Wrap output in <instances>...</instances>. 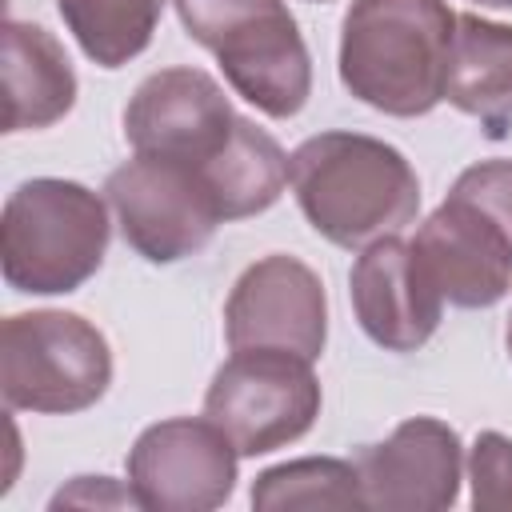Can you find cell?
<instances>
[{"label":"cell","mask_w":512,"mask_h":512,"mask_svg":"<svg viewBox=\"0 0 512 512\" xmlns=\"http://www.w3.org/2000/svg\"><path fill=\"white\" fill-rule=\"evenodd\" d=\"M448 196L480 208L512 244V160H480L464 168Z\"/></svg>","instance_id":"ffe728a7"},{"label":"cell","mask_w":512,"mask_h":512,"mask_svg":"<svg viewBox=\"0 0 512 512\" xmlns=\"http://www.w3.org/2000/svg\"><path fill=\"white\" fill-rule=\"evenodd\" d=\"M4 132H32L64 120L76 104V72L60 40L24 20L4 24Z\"/></svg>","instance_id":"9a60e30c"},{"label":"cell","mask_w":512,"mask_h":512,"mask_svg":"<svg viewBox=\"0 0 512 512\" xmlns=\"http://www.w3.org/2000/svg\"><path fill=\"white\" fill-rule=\"evenodd\" d=\"M204 416L236 444L240 456H264L300 440L320 416V380L312 360L248 348L232 352L204 396Z\"/></svg>","instance_id":"8992f818"},{"label":"cell","mask_w":512,"mask_h":512,"mask_svg":"<svg viewBox=\"0 0 512 512\" xmlns=\"http://www.w3.org/2000/svg\"><path fill=\"white\" fill-rule=\"evenodd\" d=\"M472 4H488V8H512V0H472Z\"/></svg>","instance_id":"7402d4cb"},{"label":"cell","mask_w":512,"mask_h":512,"mask_svg":"<svg viewBox=\"0 0 512 512\" xmlns=\"http://www.w3.org/2000/svg\"><path fill=\"white\" fill-rule=\"evenodd\" d=\"M308 4H332V0H308Z\"/></svg>","instance_id":"cb8c5ba5"},{"label":"cell","mask_w":512,"mask_h":512,"mask_svg":"<svg viewBox=\"0 0 512 512\" xmlns=\"http://www.w3.org/2000/svg\"><path fill=\"white\" fill-rule=\"evenodd\" d=\"M176 16L252 108L292 120L308 104L312 56L284 0H176Z\"/></svg>","instance_id":"277c9868"},{"label":"cell","mask_w":512,"mask_h":512,"mask_svg":"<svg viewBox=\"0 0 512 512\" xmlns=\"http://www.w3.org/2000/svg\"><path fill=\"white\" fill-rule=\"evenodd\" d=\"M472 508L512 512V440L504 432H480L468 452Z\"/></svg>","instance_id":"d6986e66"},{"label":"cell","mask_w":512,"mask_h":512,"mask_svg":"<svg viewBox=\"0 0 512 512\" xmlns=\"http://www.w3.org/2000/svg\"><path fill=\"white\" fill-rule=\"evenodd\" d=\"M112 384L104 332L60 308L16 312L0 328V392L12 412L68 416L92 408Z\"/></svg>","instance_id":"5b68a950"},{"label":"cell","mask_w":512,"mask_h":512,"mask_svg":"<svg viewBox=\"0 0 512 512\" xmlns=\"http://www.w3.org/2000/svg\"><path fill=\"white\" fill-rule=\"evenodd\" d=\"M508 356H512V316H508Z\"/></svg>","instance_id":"603a6c76"},{"label":"cell","mask_w":512,"mask_h":512,"mask_svg":"<svg viewBox=\"0 0 512 512\" xmlns=\"http://www.w3.org/2000/svg\"><path fill=\"white\" fill-rule=\"evenodd\" d=\"M240 116L224 88L200 68L152 72L124 108V140L140 156H160L204 172L236 136Z\"/></svg>","instance_id":"9c48e42d"},{"label":"cell","mask_w":512,"mask_h":512,"mask_svg":"<svg viewBox=\"0 0 512 512\" xmlns=\"http://www.w3.org/2000/svg\"><path fill=\"white\" fill-rule=\"evenodd\" d=\"M56 8L80 52L100 68L136 60L164 16V0H56Z\"/></svg>","instance_id":"e0dca14e"},{"label":"cell","mask_w":512,"mask_h":512,"mask_svg":"<svg viewBox=\"0 0 512 512\" xmlns=\"http://www.w3.org/2000/svg\"><path fill=\"white\" fill-rule=\"evenodd\" d=\"M304 220L336 248L396 236L420 212V180L400 148L364 132H320L288 156Z\"/></svg>","instance_id":"6da1fadb"},{"label":"cell","mask_w":512,"mask_h":512,"mask_svg":"<svg viewBox=\"0 0 512 512\" xmlns=\"http://www.w3.org/2000/svg\"><path fill=\"white\" fill-rule=\"evenodd\" d=\"M108 236V208L92 188L56 176L24 180L0 216L4 280L32 296L76 292L104 264Z\"/></svg>","instance_id":"3957f363"},{"label":"cell","mask_w":512,"mask_h":512,"mask_svg":"<svg viewBox=\"0 0 512 512\" xmlns=\"http://www.w3.org/2000/svg\"><path fill=\"white\" fill-rule=\"evenodd\" d=\"M364 508L384 512H440L460 496L464 448L456 428L436 416H412L388 440L356 452Z\"/></svg>","instance_id":"8fae6325"},{"label":"cell","mask_w":512,"mask_h":512,"mask_svg":"<svg viewBox=\"0 0 512 512\" xmlns=\"http://www.w3.org/2000/svg\"><path fill=\"white\" fill-rule=\"evenodd\" d=\"M252 508L292 512V508H364L360 476L352 460L304 456L264 468L252 484Z\"/></svg>","instance_id":"ac0fdd59"},{"label":"cell","mask_w":512,"mask_h":512,"mask_svg":"<svg viewBox=\"0 0 512 512\" xmlns=\"http://www.w3.org/2000/svg\"><path fill=\"white\" fill-rule=\"evenodd\" d=\"M60 504H136V496H132V488H116L108 476H76L72 488H60L52 496V508H60Z\"/></svg>","instance_id":"44dd1931"},{"label":"cell","mask_w":512,"mask_h":512,"mask_svg":"<svg viewBox=\"0 0 512 512\" xmlns=\"http://www.w3.org/2000/svg\"><path fill=\"white\" fill-rule=\"evenodd\" d=\"M444 100L480 120L484 136L504 140L512 128V24L484 20L476 12L456 16Z\"/></svg>","instance_id":"5bb4252c"},{"label":"cell","mask_w":512,"mask_h":512,"mask_svg":"<svg viewBox=\"0 0 512 512\" xmlns=\"http://www.w3.org/2000/svg\"><path fill=\"white\" fill-rule=\"evenodd\" d=\"M104 196L116 212L124 244L148 264H176L196 256L224 224L200 172L160 156L136 152L112 168Z\"/></svg>","instance_id":"52a82bcc"},{"label":"cell","mask_w":512,"mask_h":512,"mask_svg":"<svg viewBox=\"0 0 512 512\" xmlns=\"http://www.w3.org/2000/svg\"><path fill=\"white\" fill-rule=\"evenodd\" d=\"M456 12L444 0H352L340 24V84L384 116H424L444 100Z\"/></svg>","instance_id":"7a4b0ae2"},{"label":"cell","mask_w":512,"mask_h":512,"mask_svg":"<svg viewBox=\"0 0 512 512\" xmlns=\"http://www.w3.org/2000/svg\"><path fill=\"white\" fill-rule=\"evenodd\" d=\"M200 180L208 184L224 224L244 220L280 200V192L288 184V156L264 128H256L248 116H240L232 144L200 172Z\"/></svg>","instance_id":"2e32d148"},{"label":"cell","mask_w":512,"mask_h":512,"mask_svg":"<svg viewBox=\"0 0 512 512\" xmlns=\"http://www.w3.org/2000/svg\"><path fill=\"white\" fill-rule=\"evenodd\" d=\"M412 252L456 308H492L512 288V244L472 204L448 196L416 232Z\"/></svg>","instance_id":"4fadbf2b"},{"label":"cell","mask_w":512,"mask_h":512,"mask_svg":"<svg viewBox=\"0 0 512 512\" xmlns=\"http://www.w3.org/2000/svg\"><path fill=\"white\" fill-rule=\"evenodd\" d=\"M348 292L364 336L388 352L424 348L444 312V296L400 236H380L360 248L348 272Z\"/></svg>","instance_id":"7c38bea8"},{"label":"cell","mask_w":512,"mask_h":512,"mask_svg":"<svg viewBox=\"0 0 512 512\" xmlns=\"http://www.w3.org/2000/svg\"><path fill=\"white\" fill-rule=\"evenodd\" d=\"M236 444L204 416L148 424L128 452V488L152 512H212L236 488Z\"/></svg>","instance_id":"ba28073f"},{"label":"cell","mask_w":512,"mask_h":512,"mask_svg":"<svg viewBox=\"0 0 512 512\" xmlns=\"http://www.w3.org/2000/svg\"><path fill=\"white\" fill-rule=\"evenodd\" d=\"M224 336L232 352L276 348L320 360L328 340V296L320 276L284 252L248 264L224 304Z\"/></svg>","instance_id":"30bf717a"}]
</instances>
